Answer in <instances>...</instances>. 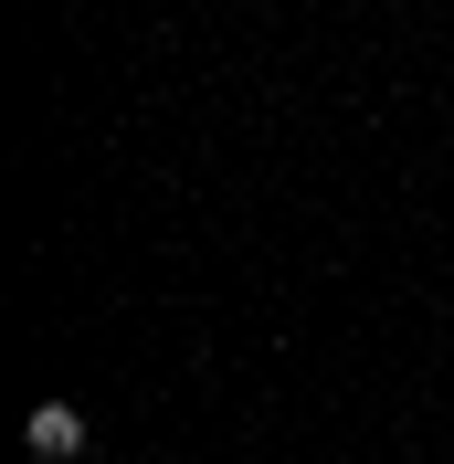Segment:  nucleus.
I'll return each mask as SVG.
<instances>
[{
    "mask_svg": "<svg viewBox=\"0 0 454 464\" xmlns=\"http://www.w3.org/2000/svg\"><path fill=\"white\" fill-rule=\"evenodd\" d=\"M22 443H32V464H85V411H74V401H43L22 422Z\"/></svg>",
    "mask_w": 454,
    "mask_h": 464,
    "instance_id": "obj_1",
    "label": "nucleus"
}]
</instances>
